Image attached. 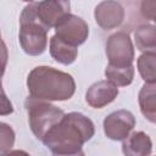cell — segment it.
<instances>
[{
  "instance_id": "1",
  "label": "cell",
  "mask_w": 156,
  "mask_h": 156,
  "mask_svg": "<svg viewBox=\"0 0 156 156\" xmlns=\"http://www.w3.org/2000/svg\"><path fill=\"white\" fill-rule=\"evenodd\" d=\"M95 134L93 121L80 112H68L43 138L44 145L58 156L83 155V145Z\"/></svg>"
},
{
  "instance_id": "2",
  "label": "cell",
  "mask_w": 156,
  "mask_h": 156,
  "mask_svg": "<svg viewBox=\"0 0 156 156\" xmlns=\"http://www.w3.org/2000/svg\"><path fill=\"white\" fill-rule=\"evenodd\" d=\"M29 96L45 101L69 100L76 93L74 78L50 66H37L27 77Z\"/></svg>"
},
{
  "instance_id": "3",
  "label": "cell",
  "mask_w": 156,
  "mask_h": 156,
  "mask_svg": "<svg viewBox=\"0 0 156 156\" xmlns=\"http://www.w3.org/2000/svg\"><path fill=\"white\" fill-rule=\"evenodd\" d=\"M48 32L37 18L34 1L29 2L20 16L18 40L22 50L29 56L41 55L48 46Z\"/></svg>"
},
{
  "instance_id": "4",
  "label": "cell",
  "mask_w": 156,
  "mask_h": 156,
  "mask_svg": "<svg viewBox=\"0 0 156 156\" xmlns=\"http://www.w3.org/2000/svg\"><path fill=\"white\" fill-rule=\"evenodd\" d=\"M24 107L28 115L30 130L39 140H43L48 130L55 126L65 115L61 108L50 104V101L34 99L32 96L26 99Z\"/></svg>"
},
{
  "instance_id": "5",
  "label": "cell",
  "mask_w": 156,
  "mask_h": 156,
  "mask_svg": "<svg viewBox=\"0 0 156 156\" xmlns=\"http://www.w3.org/2000/svg\"><path fill=\"white\" fill-rule=\"evenodd\" d=\"M105 52L108 58V65L121 67L133 65L135 56L132 39L126 32H116L111 34L106 41Z\"/></svg>"
},
{
  "instance_id": "6",
  "label": "cell",
  "mask_w": 156,
  "mask_h": 156,
  "mask_svg": "<svg viewBox=\"0 0 156 156\" xmlns=\"http://www.w3.org/2000/svg\"><path fill=\"white\" fill-rule=\"evenodd\" d=\"M55 35L69 45L79 46L88 39L89 26L88 23L77 15H66L55 27Z\"/></svg>"
},
{
  "instance_id": "7",
  "label": "cell",
  "mask_w": 156,
  "mask_h": 156,
  "mask_svg": "<svg viewBox=\"0 0 156 156\" xmlns=\"http://www.w3.org/2000/svg\"><path fill=\"white\" fill-rule=\"evenodd\" d=\"M102 127L108 139L122 141L135 127V117L128 110H117L105 117Z\"/></svg>"
},
{
  "instance_id": "8",
  "label": "cell",
  "mask_w": 156,
  "mask_h": 156,
  "mask_svg": "<svg viewBox=\"0 0 156 156\" xmlns=\"http://www.w3.org/2000/svg\"><path fill=\"white\" fill-rule=\"evenodd\" d=\"M34 7L37 18L48 30L54 28L66 15L71 13L69 0H41L34 2Z\"/></svg>"
},
{
  "instance_id": "9",
  "label": "cell",
  "mask_w": 156,
  "mask_h": 156,
  "mask_svg": "<svg viewBox=\"0 0 156 156\" xmlns=\"http://www.w3.org/2000/svg\"><path fill=\"white\" fill-rule=\"evenodd\" d=\"M126 17L124 7L117 0H102L94 10V18L98 26L105 30L119 27Z\"/></svg>"
},
{
  "instance_id": "10",
  "label": "cell",
  "mask_w": 156,
  "mask_h": 156,
  "mask_svg": "<svg viewBox=\"0 0 156 156\" xmlns=\"http://www.w3.org/2000/svg\"><path fill=\"white\" fill-rule=\"evenodd\" d=\"M118 93V87L110 80H99L88 88L85 101L93 108H102L115 101Z\"/></svg>"
},
{
  "instance_id": "11",
  "label": "cell",
  "mask_w": 156,
  "mask_h": 156,
  "mask_svg": "<svg viewBox=\"0 0 156 156\" xmlns=\"http://www.w3.org/2000/svg\"><path fill=\"white\" fill-rule=\"evenodd\" d=\"M122 141V151L124 155L146 156L152 152V141L150 136L141 130L129 133Z\"/></svg>"
},
{
  "instance_id": "12",
  "label": "cell",
  "mask_w": 156,
  "mask_h": 156,
  "mask_svg": "<svg viewBox=\"0 0 156 156\" xmlns=\"http://www.w3.org/2000/svg\"><path fill=\"white\" fill-rule=\"evenodd\" d=\"M49 50L51 57L61 65H71L76 61L78 56L77 46L67 44L66 41L61 40L57 35H52L50 38Z\"/></svg>"
},
{
  "instance_id": "13",
  "label": "cell",
  "mask_w": 156,
  "mask_h": 156,
  "mask_svg": "<svg viewBox=\"0 0 156 156\" xmlns=\"http://www.w3.org/2000/svg\"><path fill=\"white\" fill-rule=\"evenodd\" d=\"M143 116L151 123L156 122V83H145L138 94Z\"/></svg>"
},
{
  "instance_id": "14",
  "label": "cell",
  "mask_w": 156,
  "mask_h": 156,
  "mask_svg": "<svg viewBox=\"0 0 156 156\" xmlns=\"http://www.w3.org/2000/svg\"><path fill=\"white\" fill-rule=\"evenodd\" d=\"M136 49L146 51H156V28L154 24H141L134 32Z\"/></svg>"
},
{
  "instance_id": "15",
  "label": "cell",
  "mask_w": 156,
  "mask_h": 156,
  "mask_svg": "<svg viewBox=\"0 0 156 156\" xmlns=\"http://www.w3.org/2000/svg\"><path fill=\"white\" fill-rule=\"evenodd\" d=\"M135 69L134 66H112L107 65L105 68V76L107 80H110L116 87H127L134 79Z\"/></svg>"
},
{
  "instance_id": "16",
  "label": "cell",
  "mask_w": 156,
  "mask_h": 156,
  "mask_svg": "<svg viewBox=\"0 0 156 156\" xmlns=\"http://www.w3.org/2000/svg\"><path fill=\"white\" fill-rule=\"evenodd\" d=\"M136 67L140 77L145 83H156V51L143 52L136 61Z\"/></svg>"
},
{
  "instance_id": "17",
  "label": "cell",
  "mask_w": 156,
  "mask_h": 156,
  "mask_svg": "<svg viewBox=\"0 0 156 156\" xmlns=\"http://www.w3.org/2000/svg\"><path fill=\"white\" fill-rule=\"evenodd\" d=\"M16 134L12 127L0 122V154H9L15 145Z\"/></svg>"
},
{
  "instance_id": "18",
  "label": "cell",
  "mask_w": 156,
  "mask_h": 156,
  "mask_svg": "<svg viewBox=\"0 0 156 156\" xmlns=\"http://www.w3.org/2000/svg\"><path fill=\"white\" fill-rule=\"evenodd\" d=\"M141 15L151 21H155L156 16V0H143L140 7Z\"/></svg>"
},
{
  "instance_id": "19",
  "label": "cell",
  "mask_w": 156,
  "mask_h": 156,
  "mask_svg": "<svg viewBox=\"0 0 156 156\" xmlns=\"http://www.w3.org/2000/svg\"><path fill=\"white\" fill-rule=\"evenodd\" d=\"M13 112V105L7 98L2 87H0V116H9Z\"/></svg>"
},
{
  "instance_id": "20",
  "label": "cell",
  "mask_w": 156,
  "mask_h": 156,
  "mask_svg": "<svg viewBox=\"0 0 156 156\" xmlns=\"http://www.w3.org/2000/svg\"><path fill=\"white\" fill-rule=\"evenodd\" d=\"M7 60H9L7 46L2 40H0V87H2V77L7 66Z\"/></svg>"
},
{
  "instance_id": "21",
  "label": "cell",
  "mask_w": 156,
  "mask_h": 156,
  "mask_svg": "<svg viewBox=\"0 0 156 156\" xmlns=\"http://www.w3.org/2000/svg\"><path fill=\"white\" fill-rule=\"evenodd\" d=\"M22 1H24V2H33L34 0H22Z\"/></svg>"
},
{
  "instance_id": "22",
  "label": "cell",
  "mask_w": 156,
  "mask_h": 156,
  "mask_svg": "<svg viewBox=\"0 0 156 156\" xmlns=\"http://www.w3.org/2000/svg\"><path fill=\"white\" fill-rule=\"evenodd\" d=\"M0 40H1V33H0Z\"/></svg>"
}]
</instances>
